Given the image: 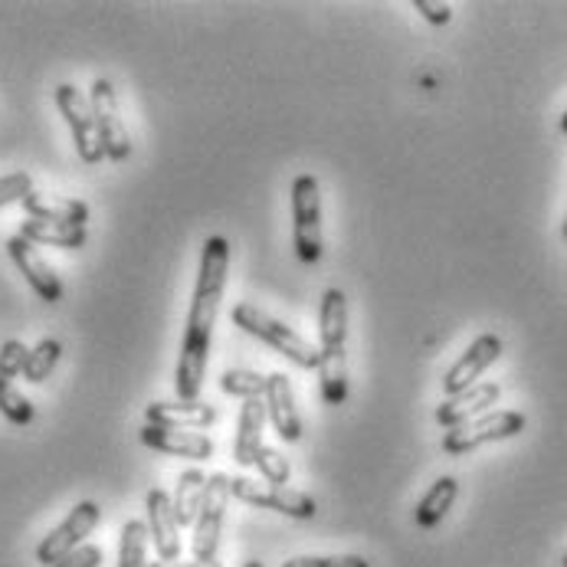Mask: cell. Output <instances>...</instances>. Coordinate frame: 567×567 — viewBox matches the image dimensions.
Masks as SVG:
<instances>
[{"label": "cell", "mask_w": 567, "mask_h": 567, "mask_svg": "<svg viewBox=\"0 0 567 567\" xmlns=\"http://www.w3.org/2000/svg\"><path fill=\"white\" fill-rule=\"evenodd\" d=\"M23 214L30 220H47V224H70V227H85L89 224V204L76 197H53V194H37L30 190L20 200Z\"/></svg>", "instance_id": "obj_18"}, {"label": "cell", "mask_w": 567, "mask_h": 567, "mask_svg": "<svg viewBox=\"0 0 567 567\" xmlns=\"http://www.w3.org/2000/svg\"><path fill=\"white\" fill-rule=\"evenodd\" d=\"M102 565V548L99 545H80L66 558H60L53 567H99Z\"/></svg>", "instance_id": "obj_31"}, {"label": "cell", "mask_w": 567, "mask_h": 567, "mask_svg": "<svg viewBox=\"0 0 567 567\" xmlns=\"http://www.w3.org/2000/svg\"><path fill=\"white\" fill-rule=\"evenodd\" d=\"M230 276V244L227 237H207L200 249V269L194 282V299L187 312V328L181 341V358L174 371V394L177 401H200L204 378H207V354H210V334L227 292Z\"/></svg>", "instance_id": "obj_1"}, {"label": "cell", "mask_w": 567, "mask_h": 567, "mask_svg": "<svg viewBox=\"0 0 567 567\" xmlns=\"http://www.w3.org/2000/svg\"><path fill=\"white\" fill-rule=\"evenodd\" d=\"M60 358H63V341H60V338H43V341H37V344L30 348V354H27L23 381L43 384V381L53 374V368L60 364Z\"/></svg>", "instance_id": "obj_23"}, {"label": "cell", "mask_w": 567, "mask_h": 567, "mask_svg": "<svg viewBox=\"0 0 567 567\" xmlns=\"http://www.w3.org/2000/svg\"><path fill=\"white\" fill-rule=\"evenodd\" d=\"M498 358H502V338L492 334V331L480 334V338L463 351V358L446 371V378H443V394H446V398H456V394L470 391L473 384H480V378L486 374Z\"/></svg>", "instance_id": "obj_11"}, {"label": "cell", "mask_w": 567, "mask_h": 567, "mask_svg": "<svg viewBox=\"0 0 567 567\" xmlns=\"http://www.w3.org/2000/svg\"><path fill=\"white\" fill-rule=\"evenodd\" d=\"M282 567H371L361 555H299Z\"/></svg>", "instance_id": "obj_30"}, {"label": "cell", "mask_w": 567, "mask_h": 567, "mask_svg": "<svg viewBox=\"0 0 567 567\" xmlns=\"http://www.w3.org/2000/svg\"><path fill=\"white\" fill-rule=\"evenodd\" d=\"M118 567H148V525L132 518L118 535Z\"/></svg>", "instance_id": "obj_24"}, {"label": "cell", "mask_w": 567, "mask_h": 567, "mask_svg": "<svg viewBox=\"0 0 567 567\" xmlns=\"http://www.w3.org/2000/svg\"><path fill=\"white\" fill-rule=\"evenodd\" d=\"M266 401L262 398H249L240 406V426H237V443H234V460L249 470L256 453L266 446L262 443V430H266Z\"/></svg>", "instance_id": "obj_19"}, {"label": "cell", "mask_w": 567, "mask_h": 567, "mask_svg": "<svg viewBox=\"0 0 567 567\" xmlns=\"http://www.w3.org/2000/svg\"><path fill=\"white\" fill-rule=\"evenodd\" d=\"M7 256L13 259V266L20 269V276L30 282V289L43 299V302H60L63 296H66V289H63V279L56 276V269L40 256V249L30 244V240H23L20 234L17 237H10L7 240Z\"/></svg>", "instance_id": "obj_12"}, {"label": "cell", "mask_w": 567, "mask_h": 567, "mask_svg": "<svg viewBox=\"0 0 567 567\" xmlns=\"http://www.w3.org/2000/svg\"><path fill=\"white\" fill-rule=\"evenodd\" d=\"M30 190H33V177H30L27 171L3 174V177H0V210L10 207V204H20Z\"/></svg>", "instance_id": "obj_29"}, {"label": "cell", "mask_w": 567, "mask_h": 567, "mask_svg": "<svg viewBox=\"0 0 567 567\" xmlns=\"http://www.w3.org/2000/svg\"><path fill=\"white\" fill-rule=\"evenodd\" d=\"M227 502H230V476L227 473L207 476L200 512L194 518V538H190V551H194L197 561H217L220 538H224Z\"/></svg>", "instance_id": "obj_5"}, {"label": "cell", "mask_w": 567, "mask_h": 567, "mask_svg": "<svg viewBox=\"0 0 567 567\" xmlns=\"http://www.w3.org/2000/svg\"><path fill=\"white\" fill-rule=\"evenodd\" d=\"M498 398H502V388L498 384H473L470 391H463V394H456V398H446L443 404L436 406V423L440 426H446V430H453V426H460V423H466V420H476V416H483L488 406L498 404Z\"/></svg>", "instance_id": "obj_17"}, {"label": "cell", "mask_w": 567, "mask_h": 567, "mask_svg": "<svg viewBox=\"0 0 567 567\" xmlns=\"http://www.w3.org/2000/svg\"><path fill=\"white\" fill-rule=\"evenodd\" d=\"M27 354H30V348H27L20 338H7V341L0 344V378H3V381H13L17 374H23Z\"/></svg>", "instance_id": "obj_28"}, {"label": "cell", "mask_w": 567, "mask_h": 567, "mask_svg": "<svg viewBox=\"0 0 567 567\" xmlns=\"http://www.w3.org/2000/svg\"><path fill=\"white\" fill-rule=\"evenodd\" d=\"M102 522V508L95 502H80L40 545H37V565L53 567L60 558H66L70 551H76L80 545H85V538L99 528Z\"/></svg>", "instance_id": "obj_9"}, {"label": "cell", "mask_w": 567, "mask_h": 567, "mask_svg": "<svg viewBox=\"0 0 567 567\" xmlns=\"http://www.w3.org/2000/svg\"><path fill=\"white\" fill-rule=\"evenodd\" d=\"M56 109H60V115L66 118L70 132H73L76 155H80L82 162H102L105 155H102V145H99V132H95V118H92L89 95H82L73 82H60V85H56Z\"/></svg>", "instance_id": "obj_10"}, {"label": "cell", "mask_w": 567, "mask_h": 567, "mask_svg": "<svg viewBox=\"0 0 567 567\" xmlns=\"http://www.w3.org/2000/svg\"><path fill=\"white\" fill-rule=\"evenodd\" d=\"M20 237L33 246H56V249H80L89 240L85 227H70V224H47V220H23Z\"/></svg>", "instance_id": "obj_21"}, {"label": "cell", "mask_w": 567, "mask_h": 567, "mask_svg": "<svg viewBox=\"0 0 567 567\" xmlns=\"http://www.w3.org/2000/svg\"><path fill=\"white\" fill-rule=\"evenodd\" d=\"M348 299L341 289H324L319 309V384L328 406L348 401Z\"/></svg>", "instance_id": "obj_2"}, {"label": "cell", "mask_w": 567, "mask_h": 567, "mask_svg": "<svg viewBox=\"0 0 567 567\" xmlns=\"http://www.w3.org/2000/svg\"><path fill=\"white\" fill-rule=\"evenodd\" d=\"M244 567H266V565H262V561H246Z\"/></svg>", "instance_id": "obj_35"}, {"label": "cell", "mask_w": 567, "mask_h": 567, "mask_svg": "<svg viewBox=\"0 0 567 567\" xmlns=\"http://www.w3.org/2000/svg\"><path fill=\"white\" fill-rule=\"evenodd\" d=\"M230 319H234L237 328H244L246 334H252V338L266 341L272 351L286 354L292 364H299L306 371H316L319 368V348L309 338H302L299 331H292L286 322L272 319L269 312L256 309L252 302H237L234 312H230Z\"/></svg>", "instance_id": "obj_3"}, {"label": "cell", "mask_w": 567, "mask_h": 567, "mask_svg": "<svg viewBox=\"0 0 567 567\" xmlns=\"http://www.w3.org/2000/svg\"><path fill=\"white\" fill-rule=\"evenodd\" d=\"M292 234L299 262L316 266L322 259V187L312 174L292 181Z\"/></svg>", "instance_id": "obj_4"}, {"label": "cell", "mask_w": 567, "mask_h": 567, "mask_svg": "<svg viewBox=\"0 0 567 567\" xmlns=\"http://www.w3.org/2000/svg\"><path fill=\"white\" fill-rule=\"evenodd\" d=\"M565 567H567V555H565Z\"/></svg>", "instance_id": "obj_37"}, {"label": "cell", "mask_w": 567, "mask_h": 567, "mask_svg": "<svg viewBox=\"0 0 567 567\" xmlns=\"http://www.w3.org/2000/svg\"><path fill=\"white\" fill-rule=\"evenodd\" d=\"M456 498H460V483L453 476H440L433 486L426 488V495L416 502V512H413L416 525L420 528H436L446 518V512L453 508Z\"/></svg>", "instance_id": "obj_20"}, {"label": "cell", "mask_w": 567, "mask_h": 567, "mask_svg": "<svg viewBox=\"0 0 567 567\" xmlns=\"http://www.w3.org/2000/svg\"><path fill=\"white\" fill-rule=\"evenodd\" d=\"M220 391H224L227 398H240V401L262 398V394H266V374L249 371V368L224 371V374H220Z\"/></svg>", "instance_id": "obj_25"}, {"label": "cell", "mask_w": 567, "mask_h": 567, "mask_svg": "<svg viewBox=\"0 0 567 567\" xmlns=\"http://www.w3.org/2000/svg\"><path fill=\"white\" fill-rule=\"evenodd\" d=\"M561 132L567 135V109H565V115H561Z\"/></svg>", "instance_id": "obj_34"}, {"label": "cell", "mask_w": 567, "mask_h": 567, "mask_svg": "<svg viewBox=\"0 0 567 567\" xmlns=\"http://www.w3.org/2000/svg\"><path fill=\"white\" fill-rule=\"evenodd\" d=\"M230 495L246 502V505L269 508V512H279V515H289V518H299V522H312L319 515V505H316L312 495L296 492L289 486L252 483L246 476H230Z\"/></svg>", "instance_id": "obj_8"}, {"label": "cell", "mask_w": 567, "mask_h": 567, "mask_svg": "<svg viewBox=\"0 0 567 567\" xmlns=\"http://www.w3.org/2000/svg\"><path fill=\"white\" fill-rule=\"evenodd\" d=\"M89 105H92V118H95V132H99L102 155L115 164L128 162V155H132V138H128V128H125L122 112H118L115 85L109 80L92 82V85H89Z\"/></svg>", "instance_id": "obj_7"}, {"label": "cell", "mask_w": 567, "mask_h": 567, "mask_svg": "<svg viewBox=\"0 0 567 567\" xmlns=\"http://www.w3.org/2000/svg\"><path fill=\"white\" fill-rule=\"evenodd\" d=\"M138 440L155 450V453H167V456H184V460H210L214 456V440L200 430H171V426H152L145 423Z\"/></svg>", "instance_id": "obj_15"}, {"label": "cell", "mask_w": 567, "mask_h": 567, "mask_svg": "<svg viewBox=\"0 0 567 567\" xmlns=\"http://www.w3.org/2000/svg\"><path fill=\"white\" fill-rule=\"evenodd\" d=\"M0 413L13 423V426H30L37 420V406L30 404L10 381L0 378Z\"/></svg>", "instance_id": "obj_26"}, {"label": "cell", "mask_w": 567, "mask_h": 567, "mask_svg": "<svg viewBox=\"0 0 567 567\" xmlns=\"http://www.w3.org/2000/svg\"><path fill=\"white\" fill-rule=\"evenodd\" d=\"M413 10L423 13L426 23L433 27H446L453 20V7L450 3H433V0H413Z\"/></svg>", "instance_id": "obj_32"}, {"label": "cell", "mask_w": 567, "mask_h": 567, "mask_svg": "<svg viewBox=\"0 0 567 567\" xmlns=\"http://www.w3.org/2000/svg\"><path fill=\"white\" fill-rule=\"evenodd\" d=\"M266 416L272 423V430L279 433V440L286 443H299L302 433H306V423H302V413L296 406V391H292V378L276 371V374H266Z\"/></svg>", "instance_id": "obj_13"}, {"label": "cell", "mask_w": 567, "mask_h": 567, "mask_svg": "<svg viewBox=\"0 0 567 567\" xmlns=\"http://www.w3.org/2000/svg\"><path fill=\"white\" fill-rule=\"evenodd\" d=\"M145 423L171 430H207L217 423V406L207 401H155L145 406Z\"/></svg>", "instance_id": "obj_16"}, {"label": "cell", "mask_w": 567, "mask_h": 567, "mask_svg": "<svg viewBox=\"0 0 567 567\" xmlns=\"http://www.w3.org/2000/svg\"><path fill=\"white\" fill-rule=\"evenodd\" d=\"M148 512V538L158 551V561H177L181 558V525L174 518V502L164 488H152L145 495Z\"/></svg>", "instance_id": "obj_14"}, {"label": "cell", "mask_w": 567, "mask_h": 567, "mask_svg": "<svg viewBox=\"0 0 567 567\" xmlns=\"http://www.w3.org/2000/svg\"><path fill=\"white\" fill-rule=\"evenodd\" d=\"M148 567H224L220 561H197V558H190V561H155V565Z\"/></svg>", "instance_id": "obj_33"}, {"label": "cell", "mask_w": 567, "mask_h": 567, "mask_svg": "<svg viewBox=\"0 0 567 567\" xmlns=\"http://www.w3.org/2000/svg\"><path fill=\"white\" fill-rule=\"evenodd\" d=\"M252 466L259 470L262 483H269V486H289V480H292V466H289V460H286L279 450H272V446H262V450L256 453Z\"/></svg>", "instance_id": "obj_27"}, {"label": "cell", "mask_w": 567, "mask_h": 567, "mask_svg": "<svg viewBox=\"0 0 567 567\" xmlns=\"http://www.w3.org/2000/svg\"><path fill=\"white\" fill-rule=\"evenodd\" d=\"M525 430V413L518 410H492L476 420H466L453 430H446L443 436V453L446 456H466L486 443H498V440H512Z\"/></svg>", "instance_id": "obj_6"}, {"label": "cell", "mask_w": 567, "mask_h": 567, "mask_svg": "<svg viewBox=\"0 0 567 567\" xmlns=\"http://www.w3.org/2000/svg\"><path fill=\"white\" fill-rule=\"evenodd\" d=\"M204 486H207V476L200 470H184L177 476V488H174V518L181 528H194V518L200 512V498H204Z\"/></svg>", "instance_id": "obj_22"}, {"label": "cell", "mask_w": 567, "mask_h": 567, "mask_svg": "<svg viewBox=\"0 0 567 567\" xmlns=\"http://www.w3.org/2000/svg\"><path fill=\"white\" fill-rule=\"evenodd\" d=\"M565 240H567V220H565Z\"/></svg>", "instance_id": "obj_36"}]
</instances>
